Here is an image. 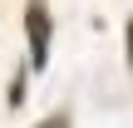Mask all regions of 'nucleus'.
I'll return each instance as SVG.
<instances>
[{
    "instance_id": "f257e3e1",
    "label": "nucleus",
    "mask_w": 133,
    "mask_h": 128,
    "mask_svg": "<svg viewBox=\"0 0 133 128\" xmlns=\"http://www.w3.org/2000/svg\"><path fill=\"white\" fill-rule=\"evenodd\" d=\"M25 39H30V69L39 74L49 64V44H54V20H49V5L44 0H30L25 5Z\"/></svg>"
},
{
    "instance_id": "f03ea898",
    "label": "nucleus",
    "mask_w": 133,
    "mask_h": 128,
    "mask_svg": "<svg viewBox=\"0 0 133 128\" xmlns=\"http://www.w3.org/2000/svg\"><path fill=\"white\" fill-rule=\"evenodd\" d=\"M25 104V69H15V79H10V109H20Z\"/></svg>"
},
{
    "instance_id": "7ed1b4c3",
    "label": "nucleus",
    "mask_w": 133,
    "mask_h": 128,
    "mask_svg": "<svg viewBox=\"0 0 133 128\" xmlns=\"http://www.w3.org/2000/svg\"><path fill=\"white\" fill-rule=\"evenodd\" d=\"M39 128H69V118H64V113H54V118H44Z\"/></svg>"
},
{
    "instance_id": "20e7f679",
    "label": "nucleus",
    "mask_w": 133,
    "mask_h": 128,
    "mask_svg": "<svg viewBox=\"0 0 133 128\" xmlns=\"http://www.w3.org/2000/svg\"><path fill=\"white\" fill-rule=\"evenodd\" d=\"M123 49H128V69H133V15H128V39H123Z\"/></svg>"
}]
</instances>
